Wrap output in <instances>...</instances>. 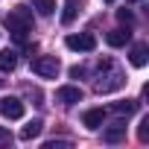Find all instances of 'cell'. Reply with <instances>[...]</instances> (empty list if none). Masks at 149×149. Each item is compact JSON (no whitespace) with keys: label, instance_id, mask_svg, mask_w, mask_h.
I'll return each instance as SVG.
<instances>
[{"label":"cell","instance_id":"obj_1","mask_svg":"<svg viewBox=\"0 0 149 149\" xmlns=\"http://www.w3.org/2000/svg\"><path fill=\"white\" fill-rule=\"evenodd\" d=\"M6 29L12 32V38L18 41V44H24L26 41V35L32 32V12L26 9V6H15V9H9V15H6Z\"/></svg>","mask_w":149,"mask_h":149},{"label":"cell","instance_id":"obj_2","mask_svg":"<svg viewBox=\"0 0 149 149\" xmlns=\"http://www.w3.org/2000/svg\"><path fill=\"white\" fill-rule=\"evenodd\" d=\"M58 70H61V64H58L56 56H38L32 61V73H38V76H44V79H56Z\"/></svg>","mask_w":149,"mask_h":149},{"label":"cell","instance_id":"obj_3","mask_svg":"<svg viewBox=\"0 0 149 149\" xmlns=\"http://www.w3.org/2000/svg\"><path fill=\"white\" fill-rule=\"evenodd\" d=\"M64 44H67V50H76V53H91V50L97 47V38H94L91 32H79V35H67V38H64Z\"/></svg>","mask_w":149,"mask_h":149},{"label":"cell","instance_id":"obj_4","mask_svg":"<svg viewBox=\"0 0 149 149\" xmlns=\"http://www.w3.org/2000/svg\"><path fill=\"white\" fill-rule=\"evenodd\" d=\"M0 114H3L6 120H21L24 117V102L18 97H3L0 100Z\"/></svg>","mask_w":149,"mask_h":149},{"label":"cell","instance_id":"obj_5","mask_svg":"<svg viewBox=\"0 0 149 149\" xmlns=\"http://www.w3.org/2000/svg\"><path fill=\"white\" fill-rule=\"evenodd\" d=\"M56 100H58L61 105H76V102H82V88H76V85H61V88L56 91Z\"/></svg>","mask_w":149,"mask_h":149},{"label":"cell","instance_id":"obj_6","mask_svg":"<svg viewBox=\"0 0 149 149\" xmlns=\"http://www.w3.org/2000/svg\"><path fill=\"white\" fill-rule=\"evenodd\" d=\"M102 120H105V111H102V108H88V111L82 114V126H85V129H91V132H94V129H100V126H102Z\"/></svg>","mask_w":149,"mask_h":149},{"label":"cell","instance_id":"obj_7","mask_svg":"<svg viewBox=\"0 0 149 149\" xmlns=\"http://www.w3.org/2000/svg\"><path fill=\"white\" fill-rule=\"evenodd\" d=\"M129 58H132L134 67H146V61H149V47H146V44H134L132 53H129Z\"/></svg>","mask_w":149,"mask_h":149},{"label":"cell","instance_id":"obj_8","mask_svg":"<svg viewBox=\"0 0 149 149\" xmlns=\"http://www.w3.org/2000/svg\"><path fill=\"white\" fill-rule=\"evenodd\" d=\"M15 67H18V53L9 50V47L0 50V70H3V73H12Z\"/></svg>","mask_w":149,"mask_h":149},{"label":"cell","instance_id":"obj_9","mask_svg":"<svg viewBox=\"0 0 149 149\" xmlns=\"http://www.w3.org/2000/svg\"><path fill=\"white\" fill-rule=\"evenodd\" d=\"M41 132H44V123H41V120H29V123L21 129V140H35Z\"/></svg>","mask_w":149,"mask_h":149},{"label":"cell","instance_id":"obj_10","mask_svg":"<svg viewBox=\"0 0 149 149\" xmlns=\"http://www.w3.org/2000/svg\"><path fill=\"white\" fill-rule=\"evenodd\" d=\"M129 38H132L129 29H111V32L105 35V41H108L111 47H123V44H129Z\"/></svg>","mask_w":149,"mask_h":149},{"label":"cell","instance_id":"obj_11","mask_svg":"<svg viewBox=\"0 0 149 149\" xmlns=\"http://www.w3.org/2000/svg\"><path fill=\"white\" fill-rule=\"evenodd\" d=\"M102 137H105L108 143H117V140H123V137H126V123H123V120H117L111 129H105V134H102Z\"/></svg>","mask_w":149,"mask_h":149},{"label":"cell","instance_id":"obj_12","mask_svg":"<svg viewBox=\"0 0 149 149\" xmlns=\"http://www.w3.org/2000/svg\"><path fill=\"white\" fill-rule=\"evenodd\" d=\"M76 15H79V3H76V0H67V3H64V12H61V24L70 26L73 21H76Z\"/></svg>","mask_w":149,"mask_h":149},{"label":"cell","instance_id":"obj_13","mask_svg":"<svg viewBox=\"0 0 149 149\" xmlns=\"http://www.w3.org/2000/svg\"><path fill=\"white\" fill-rule=\"evenodd\" d=\"M111 108H114L117 114H126V117H129V114H134V111H137V102H134V100H123V102H114Z\"/></svg>","mask_w":149,"mask_h":149},{"label":"cell","instance_id":"obj_14","mask_svg":"<svg viewBox=\"0 0 149 149\" xmlns=\"http://www.w3.org/2000/svg\"><path fill=\"white\" fill-rule=\"evenodd\" d=\"M32 6L38 9V15H53L56 12V0H32Z\"/></svg>","mask_w":149,"mask_h":149},{"label":"cell","instance_id":"obj_15","mask_svg":"<svg viewBox=\"0 0 149 149\" xmlns=\"http://www.w3.org/2000/svg\"><path fill=\"white\" fill-rule=\"evenodd\" d=\"M137 137H140V143H146V140H149V117H143V120H140V129H137Z\"/></svg>","mask_w":149,"mask_h":149},{"label":"cell","instance_id":"obj_16","mask_svg":"<svg viewBox=\"0 0 149 149\" xmlns=\"http://www.w3.org/2000/svg\"><path fill=\"white\" fill-rule=\"evenodd\" d=\"M67 146H70L67 140H47L44 143V149H67Z\"/></svg>","mask_w":149,"mask_h":149},{"label":"cell","instance_id":"obj_17","mask_svg":"<svg viewBox=\"0 0 149 149\" xmlns=\"http://www.w3.org/2000/svg\"><path fill=\"white\" fill-rule=\"evenodd\" d=\"M117 18H120L123 24H132V21H134V15H132L129 9H117Z\"/></svg>","mask_w":149,"mask_h":149},{"label":"cell","instance_id":"obj_18","mask_svg":"<svg viewBox=\"0 0 149 149\" xmlns=\"http://www.w3.org/2000/svg\"><path fill=\"white\" fill-rule=\"evenodd\" d=\"M9 140H12V134H9L3 126H0V146H3V143H9Z\"/></svg>","mask_w":149,"mask_h":149},{"label":"cell","instance_id":"obj_19","mask_svg":"<svg viewBox=\"0 0 149 149\" xmlns=\"http://www.w3.org/2000/svg\"><path fill=\"white\" fill-rule=\"evenodd\" d=\"M82 73H85L82 67H70V76H73V79H79V76H82Z\"/></svg>","mask_w":149,"mask_h":149},{"label":"cell","instance_id":"obj_20","mask_svg":"<svg viewBox=\"0 0 149 149\" xmlns=\"http://www.w3.org/2000/svg\"><path fill=\"white\" fill-rule=\"evenodd\" d=\"M129 3H140V0H129Z\"/></svg>","mask_w":149,"mask_h":149},{"label":"cell","instance_id":"obj_21","mask_svg":"<svg viewBox=\"0 0 149 149\" xmlns=\"http://www.w3.org/2000/svg\"><path fill=\"white\" fill-rule=\"evenodd\" d=\"M105 3H114V0H105Z\"/></svg>","mask_w":149,"mask_h":149}]
</instances>
